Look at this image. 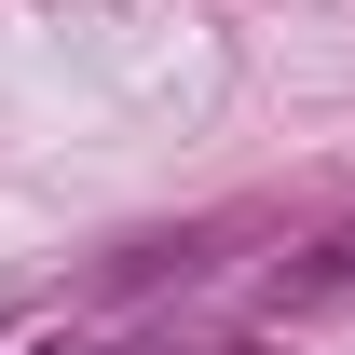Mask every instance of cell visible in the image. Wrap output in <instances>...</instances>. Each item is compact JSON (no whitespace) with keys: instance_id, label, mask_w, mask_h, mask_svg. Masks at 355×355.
Wrapping results in <instances>:
<instances>
[{"instance_id":"2","label":"cell","mask_w":355,"mask_h":355,"mask_svg":"<svg viewBox=\"0 0 355 355\" xmlns=\"http://www.w3.org/2000/svg\"><path fill=\"white\" fill-rule=\"evenodd\" d=\"M14 355H69V342H55V328H42V342H14Z\"/></svg>"},{"instance_id":"1","label":"cell","mask_w":355,"mask_h":355,"mask_svg":"<svg viewBox=\"0 0 355 355\" xmlns=\"http://www.w3.org/2000/svg\"><path fill=\"white\" fill-rule=\"evenodd\" d=\"M342 314H355V219H328L260 273V328H342Z\"/></svg>"}]
</instances>
